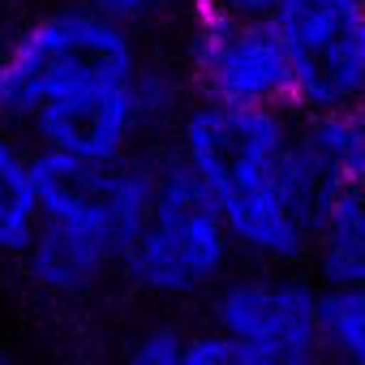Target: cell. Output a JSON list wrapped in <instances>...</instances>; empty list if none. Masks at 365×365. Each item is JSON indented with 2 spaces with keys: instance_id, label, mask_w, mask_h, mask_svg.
<instances>
[{
  "instance_id": "cell-1",
  "label": "cell",
  "mask_w": 365,
  "mask_h": 365,
  "mask_svg": "<svg viewBox=\"0 0 365 365\" xmlns=\"http://www.w3.org/2000/svg\"><path fill=\"white\" fill-rule=\"evenodd\" d=\"M292 133V108H237L211 99H194L172 129V150L220 207L237 254L262 267H297L314 245V228L284 190V150Z\"/></svg>"
},
{
  "instance_id": "cell-2",
  "label": "cell",
  "mask_w": 365,
  "mask_h": 365,
  "mask_svg": "<svg viewBox=\"0 0 365 365\" xmlns=\"http://www.w3.org/2000/svg\"><path fill=\"white\" fill-rule=\"evenodd\" d=\"M138 61V31L61 0L0 39V125L22 133L39 103L99 82H129Z\"/></svg>"
},
{
  "instance_id": "cell-3",
  "label": "cell",
  "mask_w": 365,
  "mask_h": 365,
  "mask_svg": "<svg viewBox=\"0 0 365 365\" xmlns=\"http://www.w3.org/2000/svg\"><path fill=\"white\" fill-rule=\"evenodd\" d=\"M237 245L220 207L176 150L155 159V185L142 228L120 254V275L155 301L211 297L232 271Z\"/></svg>"
},
{
  "instance_id": "cell-4",
  "label": "cell",
  "mask_w": 365,
  "mask_h": 365,
  "mask_svg": "<svg viewBox=\"0 0 365 365\" xmlns=\"http://www.w3.org/2000/svg\"><path fill=\"white\" fill-rule=\"evenodd\" d=\"M185 73L194 99L237 103V108H288L292 69L284 35L271 18L232 14L215 0L190 9Z\"/></svg>"
},
{
  "instance_id": "cell-5",
  "label": "cell",
  "mask_w": 365,
  "mask_h": 365,
  "mask_svg": "<svg viewBox=\"0 0 365 365\" xmlns=\"http://www.w3.org/2000/svg\"><path fill=\"white\" fill-rule=\"evenodd\" d=\"M35 185H39V220L73 228L120 258L146 220L155 159L142 150L116 159L35 150Z\"/></svg>"
},
{
  "instance_id": "cell-6",
  "label": "cell",
  "mask_w": 365,
  "mask_h": 365,
  "mask_svg": "<svg viewBox=\"0 0 365 365\" xmlns=\"http://www.w3.org/2000/svg\"><path fill=\"white\" fill-rule=\"evenodd\" d=\"M322 284L292 267L228 271L211 292V322L241 348L245 365H309L322 356L318 339Z\"/></svg>"
},
{
  "instance_id": "cell-7",
  "label": "cell",
  "mask_w": 365,
  "mask_h": 365,
  "mask_svg": "<svg viewBox=\"0 0 365 365\" xmlns=\"http://www.w3.org/2000/svg\"><path fill=\"white\" fill-rule=\"evenodd\" d=\"M365 0H288L271 18L288 48L297 116L356 99V26Z\"/></svg>"
},
{
  "instance_id": "cell-8",
  "label": "cell",
  "mask_w": 365,
  "mask_h": 365,
  "mask_svg": "<svg viewBox=\"0 0 365 365\" xmlns=\"http://www.w3.org/2000/svg\"><path fill=\"white\" fill-rule=\"evenodd\" d=\"M22 138L31 142V150L78 159H116L146 142L129 82H99L39 103L22 125Z\"/></svg>"
},
{
  "instance_id": "cell-9",
  "label": "cell",
  "mask_w": 365,
  "mask_h": 365,
  "mask_svg": "<svg viewBox=\"0 0 365 365\" xmlns=\"http://www.w3.org/2000/svg\"><path fill=\"white\" fill-rule=\"evenodd\" d=\"M18 262L39 292L61 297V301H82L108 275L120 271V258L112 250H103L99 241H91L73 228H61L52 220H39L26 250L18 254Z\"/></svg>"
},
{
  "instance_id": "cell-10",
  "label": "cell",
  "mask_w": 365,
  "mask_h": 365,
  "mask_svg": "<svg viewBox=\"0 0 365 365\" xmlns=\"http://www.w3.org/2000/svg\"><path fill=\"white\" fill-rule=\"evenodd\" d=\"M309 258L322 288H365V185L339 190L314 232Z\"/></svg>"
},
{
  "instance_id": "cell-11",
  "label": "cell",
  "mask_w": 365,
  "mask_h": 365,
  "mask_svg": "<svg viewBox=\"0 0 365 365\" xmlns=\"http://www.w3.org/2000/svg\"><path fill=\"white\" fill-rule=\"evenodd\" d=\"M39 228L35 150L22 133L0 125V262L18 258Z\"/></svg>"
},
{
  "instance_id": "cell-12",
  "label": "cell",
  "mask_w": 365,
  "mask_h": 365,
  "mask_svg": "<svg viewBox=\"0 0 365 365\" xmlns=\"http://www.w3.org/2000/svg\"><path fill=\"white\" fill-rule=\"evenodd\" d=\"M297 129L344 190L365 185V103L348 99L322 112H305L297 116Z\"/></svg>"
},
{
  "instance_id": "cell-13",
  "label": "cell",
  "mask_w": 365,
  "mask_h": 365,
  "mask_svg": "<svg viewBox=\"0 0 365 365\" xmlns=\"http://www.w3.org/2000/svg\"><path fill=\"white\" fill-rule=\"evenodd\" d=\"M129 91H133V108H138V125H142V138H155V133H172L176 120L185 116V108L194 103V86H190V73L185 69H172L163 61H138L133 78H129Z\"/></svg>"
},
{
  "instance_id": "cell-14",
  "label": "cell",
  "mask_w": 365,
  "mask_h": 365,
  "mask_svg": "<svg viewBox=\"0 0 365 365\" xmlns=\"http://www.w3.org/2000/svg\"><path fill=\"white\" fill-rule=\"evenodd\" d=\"M318 339H322V352L365 365V288H322Z\"/></svg>"
},
{
  "instance_id": "cell-15",
  "label": "cell",
  "mask_w": 365,
  "mask_h": 365,
  "mask_svg": "<svg viewBox=\"0 0 365 365\" xmlns=\"http://www.w3.org/2000/svg\"><path fill=\"white\" fill-rule=\"evenodd\" d=\"M78 9H91L99 18H112L129 31H142V26H155L163 18H176V14H190L198 0H69Z\"/></svg>"
},
{
  "instance_id": "cell-16",
  "label": "cell",
  "mask_w": 365,
  "mask_h": 365,
  "mask_svg": "<svg viewBox=\"0 0 365 365\" xmlns=\"http://www.w3.org/2000/svg\"><path fill=\"white\" fill-rule=\"evenodd\" d=\"M180 348H185V327L150 322L129 339V361L133 365H180Z\"/></svg>"
},
{
  "instance_id": "cell-17",
  "label": "cell",
  "mask_w": 365,
  "mask_h": 365,
  "mask_svg": "<svg viewBox=\"0 0 365 365\" xmlns=\"http://www.w3.org/2000/svg\"><path fill=\"white\" fill-rule=\"evenodd\" d=\"M180 365H245V356H241V348L211 322V327H202V331H185Z\"/></svg>"
},
{
  "instance_id": "cell-18",
  "label": "cell",
  "mask_w": 365,
  "mask_h": 365,
  "mask_svg": "<svg viewBox=\"0 0 365 365\" xmlns=\"http://www.w3.org/2000/svg\"><path fill=\"white\" fill-rule=\"evenodd\" d=\"M215 5L232 9V14H254V18H275L288 0H215Z\"/></svg>"
},
{
  "instance_id": "cell-19",
  "label": "cell",
  "mask_w": 365,
  "mask_h": 365,
  "mask_svg": "<svg viewBox=\"0 0 365 365\" xmlns=\"http://www.w3.org/2000/svg\"><path fill=\"white\" fill-rule=\"evenodd\" d=\"M356 103H365V14L356 26Z\"/></svg>"
},
{
  "instance_id": "cell-20",
  "label": "cell",
  "mask_w": 365,
  "mask_h": 365,
  "mask_svg": "<svg viewBox=\"0 0 365 365\" xmlns=\"http://www.w3.org/2000/svg\"><path fill=\"white\" fill-rule=\"evenodd\" d=\"M5 361H9V352H5V348H0V365H5Z\"/></svg>"
}]
</instances>
